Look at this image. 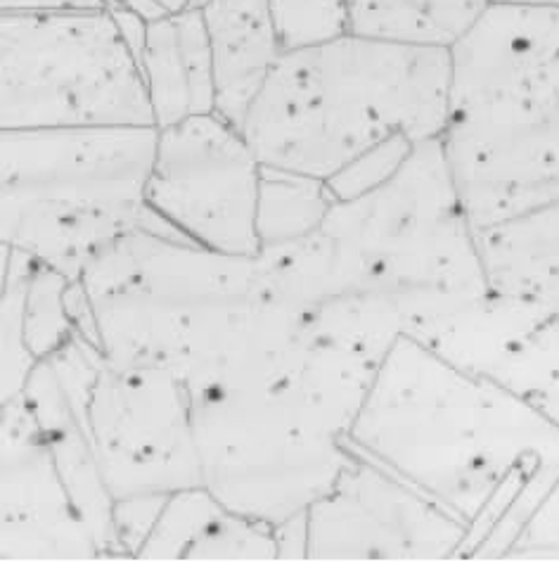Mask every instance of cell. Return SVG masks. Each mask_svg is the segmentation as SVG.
I'll return each instance as SVG.
<instances>
[{"instance_id": "obj_14", "label": "cell", "mask_w": 559, "mask_h": 562, "mask_svg": "<svg viewBox=\"0 0 559 562\" xmlns=\"http://www.w3.org/2000/svg\"><path fill=\"white\" fill-rule=\"evenodd\" d=\"M138 63L157 128L216 112L214 55L199 8L147 22Z\"/></svg>"}, {"instance_id": "obj_18", "label": "cell", "mask_w": 559, "mask_h": 562, "mask_svg": "<svg viewBox=\"0 0 559 562\" xmlns=\"http://www.w3.org/2000/svg\"><path fill=\"white\" fill-rule=\"evenodd\" d=\"M489 8L491 0H349V32L453 48Z\"/></svg>"}, {"instance_id": "obj_10", "label": "cell", "mask_w": 559, "mask_h": 562, "mask_svg": "<svg viewBox=\"0 0 559 562\" xmlns=\"http://www.w3.org/2000/svg\"><path fill=\"white\" fill-rule=\"evenodd\" d=\"M263 165L244 131L218 112L157 128L147 206L181 238L226 255H259Z\"/></svg>"}, {"instance_id": "obj_25", "label": "cell", "mask_w": 559, "mask_h": 562, "mask_svg": "<svg viewBox=\"0 0 559 562\" xmlns=\"http://www.w3.org/2000/svg\"><path fill=\"white\" fill-rule=\"evenodd\" d=\"M491 5H522V8H559V0H491Z\"/></svg>"}, {"instance_id": "obj_15", "label": "cell", "mask_w": 559, "mask_h": 562, "mask_svg": "<svg viewBox=\"0 0 559 562\" xmlns=\"http://www.w3.org/2000/svg\"><path fill=\"white\" fill-rule=\"evenodd\" d=\"M136 560H280L277 529L190 486L164 501Z\"/></svg>"}, {"instance_id": "obj_9", "label": "cell", "mask_w": 559, "mask_h": 562, "mask_svg": "<svg viewBox=\"0 0 559 562\" xmlns=\"http://www.w3.org/2000/svg\"><path fill=\"white\" fill-rule=\"evenodd\" d=\"M88 418L114 506L202 486L193 392L179 375L102 357Z\"/></svg>"}, {"instance_id": "obj_3", "label": "cell", "mask_w": 559, "mask_h": 562, "mask_svg": "<svg viewBox=\"0 0 559 562\" xmlns=\"http://www.w3.org/2000/svg\"><path fill=\"white\" fill-rule=\"evenodd\" d=\"M69 312L107 361L161 368L193 394L308 337L269 292L256 255L190 243L152 212L73 280Z\"/></svg>"}, {"instance_id": "obj_19", "label": "cell", "mask_w": 559, "mask_h": 562, "mask_svg": "<svg viewBox=\"0 0 559 562\" xmlns=\"http://www.w3.org/2000/svg\"><path fill=\"white\" fill-rule=\"evenodd\" d=\"M336 198L328 181L263 167L259 192V251L297 243L322 228Z\"/></svg>"}, {"instance_id": "obj_16", "label": "cell", "mask_w": 559, "mask_h": 562, "mask_svg": "<svg viewBox=\"0 0 559 562\" xmlns=\"http://www.w3.org/2000/svg\"><path fill=\"white\" fill-rule=\"evenodd\" d=\"M216 74V112L242 128L285 53L271 0H202Z\"/></svg>"}, {"instance_id": "obj_17", "label": "cell", "mask_w": 559, "mask_h": 562, "mask_svg": "<svg viewBox=\"0 0 559 562\" xmlns=\"http://www.w3.org/2000/svg\"><path fill=\"white\" fill-rule=\"evenodd\" d=\"M493 292L559 302V200L477 231Z\"/></svg>"}, {"instance_id": "obj_13", "label": "cell", "mask_w": 559, "mask_h": 562, "mask_svg": "<svg viewBox=\"0 0 559 562\" xmlns=\"http://www.w3.org/2000/svg\"><path fill=\"white\" fill-rule=\"evenodd\" d=\"M3 560H107L55 461L50 443L18 396L3 404Z\"/></svg>"}, {"instance_id": "obj_24", "label": "cell", "mask_w": 559, "mask_h": 562, "mask_svg": "<svg viewBox=\"0 0 559 562\" xmlns=\"http://www.w3.org/2000/svg\"><path fill=\"white\" fill-rule=\"evenodd\" d=\"M110 10H128L138 14L145 22H152L164 18V14L183 12L187 8H195L197 0H107Z\"/></svg>"}, {"instance_id": "obj_1", "label": "cell", "mask_w": 559, "mask_h": 562, "mask_svg": "<svg viewBox=\"0 0 559 562\" xmlns=\"http://www.w3.org/2000/svg\"><path fill=\"white\" fill-rule=\"evenodd\" d=\"M256 259L308 337L375 366L401 339L430 342L491 292L441 138L418 143L381 186L336 200L308 238Z\"/></svg>"}, {"instance_id": "obj_2", "label": "cell", "mask_w": 559, "mask_h": 562, "mask_svg": "<svg viewBox=\"0 0 559 562\" xmlns=\"http://www.w3.org/2000/svg\"><path fill=\"white\" fill-rule=\"evenodd\" d=\"M351 443L455 517L469 560H517L559 498V425L418 339L379 363Z\"/></svg>"}, {"instance_id": "obj_20", "label": "cell", "mask_w": 559, "mask_h": 562, "mask_svg": "<svg viewBox=\"0 0 559 562\" xmlns=\"http://www.w3.org/2000/svg\"><path fill=\"white\" fill-rule=\"evenodd\" d=\"M10 249V247H8ZM24 255V251H22ZM73 280L24 255V342L38 363L69 345L77 323L69 312Z\"/></svg>"}, {"instance_id": "obj_11", "label": "cell", "mask_w": 559, "mask_h": 562, "mask_svg": "<svg viewBox=\"0 0 559 562\" xmlns=\"http://www.w3.org/2000/svg\"><path fill=\"white\" fill-rule=\"evenodd\" d=\"M306 535V560H469L467 529L356 447Z\"/></svg>"}, {"instance_id": "obj_6", "label": "cell", "mask_w": 559, "mask_h": 562, "mask_svg": "<svg viewBox=\"0 0 559 562\" xmlns=\"http://www.w3.org/2000/svg\"><path fill=\"white\" fill-rule=\"evenodd\" d=\"M450 48L346 32L285 50L242 131L263 167L330 181L396 136L441 138Z\"/></svg>"}, {"instance_id": "obj_8", "label": "cell", "mask_w": 559, "mask_h": 562, "mask_svg": "<svg viewBox=\"0 0 559 562\" xmlns=\"http://www.w3.org/2000/svg\"><path fill=\"white\" fill-rule=\"evenodd\" d=\"M157 126L114 10L0 14V131Z\"/></svg>"}, {"instance_id": "obj_22", "label": "cell", "mask_w": 559, "mask_h": 562, "mask_svg": "<svg viewBox=\"0 0 559 562\" xmlns=\"http://www.w3.org/2000/svg\"><path fill=\"white\" fill-rule=\"evenodd\" d=\"M415 145L418 143H413L406 136H396L387 143L377 145L375 150L365 153L356 161H351L344 171L332 176L328 181L332 195L336 200H351L381 186L389 176H393L401 169V165L410 157V153L415 150Z\"/></svg>"}, {"instance_id": "obj_4", "label": "cell", "mask_w": 559, "mask_h": 562, "mask_svg": "<svg viewBox=\"0 0 559 562\" xmlns=\"http://www.w3.org/2000/svg\"><path fill=\"white\" fill-rule=\"evenodd\" d=\"M377 368L304 337L195 392L202 484L273 527L306 515L351 463V432Z\"/></svg>"}, {"instance_id": "obj_5", "label": "cell", "mask_w": 559, "mask_h": 562, "mask_svg": "<svg viewBox=\"0 0 559 562\" xmlns=\"http://www.w3.org/2000/svg\"><path fill=\"white\" fill-rule=\"evenodd\" d=\"M441 145L477 231L559 200V8L491 5L455 43Z\"/></svg>"}, {"instance_id": "obj_7", "label": "cell", "mask_w": 559, "mask_h": 562, "mask_svg": "<svg viewBox=\"0 0 559 562\" xmlns=\"http://www.w3.org/2000/svg\"><path fill=\"white\" fill-rule=\"evenodd\" d=\"M157 126L0 131V247L79 280L150 218Z\"/></svg>"}, {"instance_id": "obj_26", "label": "cell", "mask_w": 559, "mask_h": 562, "mask_svg": "<svg viewBox=\"0 0 559 562\" xmlns=\"http://www.w3.org/2000/svg\"><path fill=\"white\" fill-rule=\"evenodd\" d=\"M199 3H202V0H197V3H195V8H197V5H199Z\"/></svg>"}, {"instance_id": "obj_23", "label": "cell", "mask_w": 559, "mask_h": 562, "mask_svg": "<svg viewBox=\"0 0 559 562\" xmlns=\"http://www.w3.org/2000/svg\"><path fill=\"white\" fill-rule=\"evenodd\" d=\"M0 10L12 14L38 12H79V10H110L107 0H0Z\"/></svg>"}, {"instance_id": "obj_12", "label": "cell", "mask_w": 559, "mask_h": 562, "mask_svg": "<svg viewBox=\"0 0 559 562\" xmlns=\"http://www.w3.org/2000/svg\"><path fill=\"white\" fill-rule=\"evenodd\" d=\"M424 347L559 425V302L489 292Z\"/></svg>"}, {"instance_id": "obj_21", "label": "cell", "mask_w": 559, "mask_h": 562, "mask_svg": "<svg viewBox=\"0 0 559 562\" xmlns=\"http://www.w3.org/2000/svg\"><path fill=\"white\" fill-rule=\"evenodd\" d=\"M285 50L349 32V0H271Z\"/></svg>"}]
</instances>
